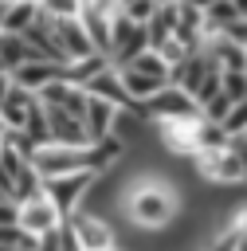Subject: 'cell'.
I'll list each match as a JSON object with an SVG mask.
<instances>
[{
	"label": "cell",
	"instance_id": "obj_9",
	"mask_svg": "<svg viewBox=\"0 0 247 251\" xmlns=\"http://www.w3.org/2000/svg\"><path fill=\"white\" fill-rule=\"evenodd\" d=\"M82 90H86L90 98H102V102L118 106V110H133V102H129V94H125V86H122V78H118V71H114V67L98 71L90 82H82Z\"/></svg>",
	"mask_w": 247,
	"mask_h": 251
},
{
	"label": "cell",
	"instance_id": "obj_10",
	"mask_svg": "<svg viewBox=\"0 0 247 251\" xmlns=\"http://www.w3.org/2000/svg\"><path fill=\"white\" fill-rule=\"evenodd\" d=\"M55 39H59V47H63V55H67V63L94 55V43H90V35L82 31L78 16H74V20H55Z\"/></svg>",
	"mask_w": 247,
	"mask_h": 251
},
{
	"label": "cell",
	"instance_id": "obj_33",
	"mask_svg": "<svg viewBox=\"0 0 247 251\" xmlns=\"http://www.w3.org/2000/svg\"><path fill=\"white\" fill-rule=\"evenodd\" d=\"M184 4H192L196 12H204V8H208V4H216V0H184Z\"/></svg>",
	"mask_w": 247,
	"mask_h": 251
},
{
	"label": "cell",
	"instance_id": "obj_37",
	"mask_svg": "<svg viewBox=\"0 0 247 251\" xmlns=\"http://www.w3.org/2000/svg\"><path fill=\"white\" fill-rule=\"evenodd\" d=\"M0 4H12V0H0Z\"/></svg>",
	"mask_w": 247,
	"mask_h": 251
},
{
	"label": "cell",
	"instance_id": "obj_11",
	"mask_svg": "<svg viewBox=\"0 0 247 251\" xmlns=\"http://www.w3.org/2000/svg\"><path fill=\"white\" fill-rule=\"evenodd\" d=\"M51 78H63V67H55V63H43V59L20 63V67L12 71V86H20V90H27V94L43 90Z\"/></svg>",
	"mask_w": 247,
	"mask_h": 251
},
{
	"label": "cell",
	"instance_id": "obj_2",
	"mask_svg": "<svg viewBox=\"0 0 247 251\" xmlns=\"http://www.w3.org/2000/svg\"><path fill=\"white\" fill-rule=\"evenodd\" d=\"M94 176L98 173H63V176H47L43 180V196L59 208V216H71L78 204H82V196H86V188L94 184Z\"/></svg>",
	"mask_w": 247,
	"mask_h": 251
},
{
	"label": "cell",
	"instance_id": "obj_34",
	"mask_svg": "<svg viewBox=\"0 0 247 251\" xmlns=\"http://www.w3.org/2000/svg\"><path fill=\"white\" fill-rule=\"evenodd\" d=\"M4 133H8V122H4V118H0V137H4Z\"/></svg>",
	"mask_w": 247,
	"mask_h": 251
},
{
	"label": "cell",
	"instance_id": "obj_21",
	"mask_svg": "<svg viewBox=\"0 0 247 251\" xmlns=\"http://www.w3.org/2000/svg\"><path fill=\"white\" fill-rule=\"evenodd\" d=\"M220 126H223L227 137H243V133H247V98H243V102H231V110H227V118H223Z\"/></svg>",
	"mask_w": 247,
	"mask_h": 251
},
{
	"label": "cell",
	"instance_id": "obj_32",
	"mask_svg": "<svg viewBox=\"0 0 247 251\" xmlns=\"http://www.w3.org/2000/svg\"><path fill=\"white\" fill-rule=\"evenodd\" d=\"M8 90H12V75H8V71H4V75H0V98H4V94H8Z\"/></svg>",
	"mask_w": 247,
	"mask_h": 251
},
{
	"label": "cell",
	"instance_id": "obj_29",
	"mask_svg": "<svg viewBox=\"0 0 247 251\" xmlns=\"http://www.w3.org/2000/svg\"><path fill=\"white\" fill-rule=\"evenodd\" d=\"M16 212H20L16 200H0V227H16Z\"/></svg>",
	"mask_w": 247,
	"mask_h": 251
},
{
	"label": "cell",
	"instance_id": "obj_6",
	"mask_svg": "<svg viewBox=\"0 0 247 251\" xmlns=\"http://www.w3.org/2000/svg\"><path fill=\"white\" fill-rule=\"evenodd\" d=\"M129 212H133V220L137 224H145V227H165L169 220H173V200L161 192V188H153V184H145L141 192H133V200H129Z\"/></svg>",
	"mask_w": 247,
	"mask_h": 251
},
{
	"label": "cell",
	"instance_id": "obj_19",
	"mask_svg": "<svg viewBox=\"0 0 247 251\" xmlns=\"http://www.w3.org/2000/svg\"><path fill=\"white\" fill-rule=\"evenodd\" d=\"M110 67V59L102 55V51H94V55H86V59H74V63H67L63 67V78L67 82H74V86H82V82H90L98 71H106Z\"/></svg>",
	"mask_w": 247,
	"mask_h": 251
},
{
	"label": "cell",
	"instance_id": "obj_24",
	"mask_svg": "<svg viewBox=\"0 0 247 251\" xmlns=\"http://www.w3.org/2000/svg\"><path fill=\"white\" fill-rule=\"evenodd\" d=\"M227 110H231V98L220 90L216 98H208V102L200 106V118H204V122H223V118H227Z\"/></svg>",
	"mask_w": 247,
	"mask_h": 251
},
{
	"label": "cell",
	"instance_id": "obj_17",
	"mask_svg": "<svg viewBox=\"0 0 247 251\" xmlns=\"http://www.w3.org/2000/svg\"><path fill=\"white\" fill-rule=\"evenodd\" d=\"M31 102H35V94H27V90L12 86V90L0 98V118H4L12 129H20V126H24V118H27V110H31Z\"/></svg>",
	"mask_w": 247,
	"mask_h": 251
},
{
	"label": "cell",
	"instance_id": "obj_20",
	"mask_svg": "<svg viewBox=\"0 0 247 251\" xmlns=\"http://www.w3.org/2000/svg\"><path fill=\"white\" fill-rule=\"evenodd\" d=\"M125 67H133V71H141V75H153V78H169V63H165V59H161V51H153V47L137 51Z\"/></svg>",
	"mask_w": 247,
	"mask_h": 251
},
{
	"label": "cell",
	"instance_id": "obj_18",
	"mask_svg": "<svg viewBox=\"0 0 247 251\" xmlns=\"http://www.w3.org/2000/svg\"><path fill=\"white\" fill-rule=\"evenodd\" d=\"M39 192H43V176L35 173L31 161H24V165L12 173V200L24 204V200H31V196H39Z\"/></svg>",
	"mask_w": 247,
	"mask_h": 251
},
{
	"label": "cell",
	"instance_id": "obj_8",
	"mask_svg": "<svg viewBox=\"0 0 247 251\" xmlns=\"http://www.w3.org/2000/svg\"><path fill=\"white\" fill-rule=\"evenodd\" d=\"M43 110H47L51 145H71V149H78V145H90V137H86V126H82L78 118H71L67 110H55V106H43Z\"/></svg>",
	"mask_w": 247,
	"mask_h": 251
},
{
	"label": "cell",
	"instance_id": "obj_7",
	"mask_svg": "<svg viewBox=\"0 0 247 251\" xmlns=\"http://www.w3.org/2000/svg\"><path fill=\"white\" fill-rule=\"evenodd\" d=\"M67 224L74 227V235H78L82 251H102V247H110V243H114V227H110V224H106L98 212L74 208V212L67 216Z\"/></svg>",
	"mask_w": 247,
	"mask_h": 251
},
{
	"label": "cell",
	"instance_id": "obj_27",
	"mask_svg": "<svg viewBox=\"0 0 247 251\" xmlns=\"http://www.w3.org/2000/svg\"><path fill=\"white\" fill-rule=\"evenodd\" d=\"M220 35H223L227 43H235V47H247V20H243V16H235Z\"/></svg>",
	"mask_w": 247,
	"mask_h": 251
},
{
	"label": "cell",
	"instance_id": "obj_38",
	"mask_svg": "<svg viewBox=\"0 0 247 251\" xmlns=\"http://www.w3.org/2000/svg\"><path fill=\"white\" fill-rule=\"evenodd\" d=\"M243 75H247V71H243Z\"/></svg>",
	"mask_w": 247,
	"mask_h": 251
},
{
	"label": "cell",
	"instance_id": "obj_23",
	"mask_svg": "<svg viewBox=\"0 0 247 251\" xmlns=\"http://www.w3.org/2000/svg\"><path fill=\"white\" fill-rule=\"evenodd\" d=\"M39 8L51 16V20H74L82 12V0H39Z\"/></svg>",
	"mask_w": 247,
	"mask_h": 251
},
{
	"label": "cell",
	"instance_id": "obj_12",
	"mask_svg": "<svg viewBox=\"0 0 247 251\" xmlns=\"http://www.w3.org/2000/svg\"><path fill=\"white\" fill-rule=\"evenodd\" d=\"M114 71H118V78H122V86H125V94H129L133 106L149 102L153 94H161V90L169 86V78H153V75H141V71H133V67H114Z\"/></svg>",
	"mask_w": 247,
	"mask_h": 251
},
{
	"label": "cell",
	"instance_id": "obj_22",
	"mask_svg": "<svg viewBox=\"0 0 247 251\" xmlns=\"http://www.w3.org/2000/svg\"><path fill=\"white\" fill-rule=\"evenodd\" d=\"M220 75H223L220 90H223L231 102H243V98H247V75H243V71H220Z\"/></svg>",
	"mask_w": 247,
	"mask_h": 251
},
{
	"label": "cell",
	"instance_id": "obj_26",
	"mask_svg": "<svg viewBox=\"0 0 247 251\" xmlns=\"http://www.w3.org/2000/svg\"><path fill=\"white\" fill-rule=\"evenodd\" d=\"M122 12H125V16L133 20V24H145V20H149V16L157 12V0H129V4L122 8Z\"/></svg>",
	"mask_w": 247,
	"mask_h": 251
},
{
	"label": "cell",
	"instance_id": "obj_31",
	"mask_svg": "<svg viewBox=\"0 0 247 251\" xmlns=\"http://www.w3.org/2000/svg\"><path fill=\"white\" fill-rule=\"evenodd\" d=\"M231 149H235V157L243 161V173H247V137H231Z\"/></svg>",
	"mask_w": 247,
	"mask_h": 251
},
{
	"label": "cell",
	"instance_id": "obj_25",
	"mask_svg": "<svg viewBox=\"0 0 247 251\" xmlns=\"http://www.w3.org/2000/svg\"><path fill=\"white\" fill-rule=\"evenodd\" d=\"M239 243H243V231H235V227H227V231H220L204 251H239Z\"/></svg>",
	"mask_w": 247,
	"mask_h": 251
},
{
	"label": "cell",
	"instance_id": "obj_5",
	"mask_svg": "<svg viewBox=\"0 0 247 251\" xmlns=\"http://www.w3.org/2000/svg\"><path fill=\"white\" fill-rule=\"evenodd\" d=\"M59 208L39 192V196H31V200H24L20 204V212H16V227L24 231V235H31V239H39L43 231H55L59 227Z\"/></svg>",
	"mask_w": 247,
	"mask_h": 251
},
{
	"label": "cell",
	"instance_id": "obj_30",
	"mask_svg": "<svg viewBox=\"0 0 247 251\" xmlns=\"http://www.w3.org/2000/svg\"><path fill=\"white\" fill-rule=\"evenodd\" d=\"M35 251H59V227H55V231H43V235L35 239Z\"/></svg>",
	"mask_w": 247,
	"mask_h": 251
},
{
	"label": "cell",
	"instance_id": "obj_40",
	"mask_svg": "<svg viewBox=\"0 0 247 251\" xmlns=\"http://www.w3.org/2000/svg\"><path fill=\"white\" fill-rule=\"evenodd\" d=\"M243 51H247V47H243Z\"/></svg>",
	"mask_w": 247,
	"mask_h": 251
},
{
	"label": "cell",
	"instance_id": "obj_1",
	"mask_svg": "<svg viewBox=\"0 0 247 251\" xmlns=\"http://www.w3.org/2000/svg\"><path fill=\"white\" fill-rule=\"evenodd\" d=\"M149 43H145V24H133L125 12H118L114 20H110V51H106V59H110V67H125L137 51H145Z\"/></svg>",
	"mask_w": 247,
	"mask_h": 251
},
{
	"label": "cell",
	"instance_id": "obj_15",
	"mask_svg": "<svg viewBox=\"0 0 247 251\" xmlns=\"http://www.w3.org/2000/svg\"><path fill=\"white\" fill-rule=\"evenodd\" d=\"M35 16H39V0H12V4H4L0 31H16V35H24V31L31 27Z\"/></svg>",
	"mask_w": 247,
	"mask_h": 251
},
{
	"label": "cell",
	"instance_id": "obj_16",
	"mask_svg": "<svg viewBox=\"0 0 247 251\" xmlns=\"http://www.w3.org/2000/svg\"><path fill=\"white\" fill-rule=\"evenodd\" d=\"M31 59H39V55L27 47L24 35H16V31H0V63H4L8 75H12L20 63H31Z\"/></svg>",
	"mask_w": 247,
	"mask_h": 251
},
{
	"label": "cell",
	"instance_id": "obj_28",
	"mask_svg": "<svg viewBox=\"0 0 247 251\" xmlns=\"http://www.w3.org/2000/svg\"><path fill=\"white\" fill-rule=\"evenodd\" d=\"M59 251H82V243H78V235H74V227L67 224V216L59 220Z\"/></svg>",
	"mask_w": 247,
	"mask_h": 251
},
{
	"label": "cell",
	"instance_id": "obj_14",
	"mask_svg": "<svg viewBox=\"0 0 247 251\" xmlns=\"http://www.w3.org/2000/svg\"><path fill=\"white\" fill-rule=\"evenodd\" d=\"M173 27H176V4H157V12L145 20V43L161 51L173 39Z\"/></svg>",
	"mask_w": 247,
	"mask_h": 251
},
{
	"label": "cell",
	"instance_id": "obj_36",
	"mask_svg": "<svg viewBox=\"0 0 247 251\" xmlns=\"http://www.w3.org/2000/svg\"><path fill=\"white\" fill-rule=\"evenodd\" d=\"M157 4H176V0H157Z\"/></svg>",
	"mask_w": 247,
	"mask_h": 251
},
{
	"label": "cell",
	"instance_id": "obj_35",
	"mask_svg": "<svg viewBox=\"0 0 247 251\" xmlns=\"http://www.w3.org/2000/svg\"><path fill=\"white\" fill-rule=\"evenodd\" d=\"M102 251H125V247H118V243H110V247H102Z\"/></svg>",
	"mask_w": 247,
	"mask_h": 251
},
{
	"label": "cell",
	"instance_id": "obj_39",
	"mask_svg": "<svg viewBox=\"0 0 247 251\" xmlns=\"http://www.w3.org/2000/svg\"><path fill=\"white\" fill-rule=\"evenodd\" d=\"M243 137H247V133H243Z\"/></svg>",
	"mask_w": 247,
	"mask_h": 251
},
{
	"label": "cell",
	"instance_id": "obj_3",
	"mask_svg": "<svg viewBox=\"0 0 247 251\" xmlns=\"http://www.w3.org/2000/svg\"><path fill=\"white\" fill-rule=\"evenodd\" d=\"M141 110L157 122H192L200 118V106L180 90V86H165L161 94H153L149 102H141Z\"/></svg>",
	"mask_w": 247,
	"mask_h": 251
},
{
	"label": "cell",
	"instance_id": "obj_13",
	"mask_svg": "<svg viewBox=\"0 0 247 251\" xmlns=\"http://www.w3.org/2000/svg\"><path fill=\"white\" fill-rule=\"evenodd\" d=\"M114 118H118V106H110V102H102V98H86L82 126H86V137H90V141H106L110 129H114Z\"/></svg>",
	"mask_w": 247,
	"mask_h": 251
},
{
	"label": "cell",
	"instance_id": "obj_4",
	"mask_svg": "<svg viewBox=\"0 0 247 251\" xmlns=\"http://www.w3.org/2000/svg\"><path fill=\"white\" fill-rule=\"evenodd\" d=\"M192 157H196L200 176H208L212 184H239V180H247L243 161L235 157L231 145L227 149H204V153H192Z\"/></svg>",
	"mask_w": 247,
	"mask_h": 251
}]
</instances>
